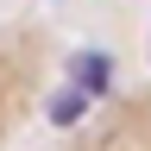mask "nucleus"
I'll return each instance as SVG.
<instances>
[{
  "label": "nucleus",
  "mask_w": 151,
  "mask_h": 151,
  "mask_svg": "<svg viewBox=\"0 0 151 151\" xmlns=\"http://www.w3.org/2000/svg\"><path fill=\"white\" fill-rule=\"evenodd\" d=\"M69 82L82 88V94H107V82H113V63H107L101 50H82V57L69 63Z\"/></svg>",
  "instance_id": "obj_1"
},
{
  "label": "nucleus",
  "mask_w": 151,
  "mask_h": 151,
  "mask_svg": "<svg viewBox=\"0 0 151 151\" xmlns=\"http://www.w3.org/2000/svg\"><path fill=\"white\" fill-rule=\"evenodd\" d=\"M88 101H94V94H82V88H63V94H57V101H50V120L57 126H76V120H82V113H88Z\"/></svg>",
  "instance_id": "obj_2"
}]
</instances>
